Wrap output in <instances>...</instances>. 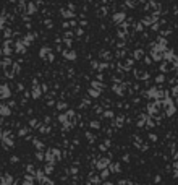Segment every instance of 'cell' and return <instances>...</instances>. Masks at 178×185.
I'll return each instance as SVG.
<instances>
[{
	"label": "cell",
	"instance_id": "cell-2",
	"mask_svg": "<svg viewBox=\"0 0 178 185\" xmlns=\"http://www.w3.org/2000/svg\"><path fill=\"white\" fill-rule=\"evenodd\" d=\"M110 175V169H102L101 171V179H107Z\"/></svg>",
	"mask_w": 178,
	"mask_h": 185
},
{
	"label": "cell",
	"instance_id": "cell-3",
	"mask_svg": "<svg viewBox=\"0 0 178 185\" xmlns=\"http://www.w3.org/2000/svg\"><path fill=\"white\" fill-rule=\"evenodd\" d=\"M23 185H34V184H32V179L31 177H26V180H25V184H23Z\"/></svg>",
	"mask_w": 178,
	"mask_h": 185
},
{
	"label": "cell",
	"instance_id": "cell-4",
	"mask_svg": "<svg viewBox=\"0 0 178 185\" xmlns=\"http://www.w3.org/2000/svg\"><path fill=\"white\" fill-rule=\"evenodd\" d=\"M102 185H113V184H110V182H104Z\"/></svg>",
	"mask_w": 178,
	"mask_h": 185
},
{
	"label": "cell",
	"instance_id": "cell-1",
	"mask_svg": "<svg viewBox=\"0 0 178 185\" xmlns=\"http://www.w3.org/2000/svg\"><path fill=\"white\" fill-rule=\"evenodd\" d=\"M107 164H108V161L107 159H102L101 162L97 164V169H101V171H102V169H107Z\"/></svg>",
	"mask_w": 178,
	"mask_h": 185
}]
</instances>
